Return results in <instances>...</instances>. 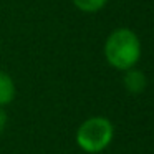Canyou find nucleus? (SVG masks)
<instances>
[{"instance_id": "nucleus-1", "label": "nucleus", "mask_w": 154, "mask_h": 154, "mask_svg": "<svg viewBox=\"0 0 154 154\" xmlns=\"http://www.w3.org/2000/svg\"><path fill=\"white\" fill-rule=\"evenodd\" d=\"M104 58L113 68L126 71L141 58V42L129 28H116L104 42Z\"/></svg>"}, {"instance_id": "nucleus-2", "label": "nucleus", "mask_w": 154, "mask_h": 154, "mask_svg": "<svg viewBox=\"0 0 154 154\" xmlns=\"http://www.w3.org/2000/svg\"><path fill=\"white\" fill-rule=\"evenodd\" d=\"M114 136V126L104 116H91L80 124L76 131V144L88 154L104 151Z\"/></svg>"}, {"instance_id": "nucleus-3", "label": "nucleus", "mask_w": 154, "mask_h": 154, "mask_svg": "<svg viewBox=\"0 0 154 154\" xmlns=\"http://www.w3.org/2000/svg\"><path fill=\"white\" fill-rule=\"evenodd\" d=\"M146 85H147V81H146V76H144L143 71L136 70V68L126 70V75H124V88H126L131 94L143 93Z\"/></svg>"}, {"instance_id": "nucleus-4", "label": "nucleus", "mask_w": 154, "mask_h": 154, "mask_svg": "<svg viewBox=\"0 0 154 154\" xmlns=\"http://www.w3.org/2000/svg\"><path fill=\"white\" fill-rule=\"evenodd\" d=\"M17 88L8 73L0 70V106H7L15 100Z\"/></svg>"}, {"instance_id": "nucleus-5", "label": "nucleus", "mask_w": 154, "mask_h": 154, "mask_svg": "<svg viewBox=\"0 0 154 154\" xmlns=\"http://www.w3.org/2000/svg\"><path fill=\"white\" fill-rule=\"evenodd\" d=\"M108 0H73L75 7L85 14H96L106 5Z\"/></svg>"}, {"instance_id": "nucleus-6", "label": "nucleus", "mask_w": 154, "mask_h": 154, "mask_svg": "<svg viewBox=\"0 0 154 154\" xmlns=\"http://www.w3.org/2000/svg\"><path fill=\"white\" fill-rule=\"evenodd\" d=\"M5 126H7V113L0 108V134L4 133Z\"/></svg>"}]
</instances>
